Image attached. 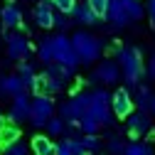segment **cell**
<instances>
[{
    "mask_svg": "<svg viewBox=\"0 0 155 155\" xmlns=\"http://www.w3.org/2000/svg\"><path fill=\"white\" fill-rule=\"evenodd\" d=\"M116 54H118V64L123 69V79L130 86H135L138 79L143 76V57H140V49H135V47H121Z\"/></svg>",
    "mask_w": 155,
    "mask_h": 155,
    "instance_id": "6da1fadb",
    "label": "cell"
},
{
    "mask_svg": "<svg viewBox=\"0 0 155 155\" xmlns=\"http://www.w3.org/2000/svg\"><path fill=\"white\" fill-rule=\"evenodd\" d=\"M89 111H91V94H74L71 99L67 104H62V108H59L62 118L69 126H74V128H79V121Z\"/></svg>",
    "mask_w": 155,
    "mask_h": 155,
    "instance_id": "7a4b0ae2",
    "label": "cell"
},
{
    "mask_svg": "<svg viewBox=\"0 0 155 155\" xmlns=\"http://www.w3.org/2000/svg\"><path fill=\"white\" fill-rule=\"evenodd\" d=\"M101 126H111L113 121V96L106 89H96L91 91V111H89Z\"/></svg>",
    "mask_w": 155,
    "mask_h": 155,
    "instance_id": "3957f363",
    "label": "cell"
},
{
    "mask_svg": "<svg viewBox=\"0 0 155 155\" xmlns=\"http://www.w3.org/2000/svg\"><path fill=\"white\" fill-rule=\"evenodd\" d=\"M71 45H74L76 54H79L81 64H91V62H96L101 57V42L89 32H74Z\"/></svg>",
    "mask_w": 155,
    "mask_h": 155,
    "instance_id": "277c9868",
    "label": "cell"
},
{
    "mask_svg": "<svg viewBox=\"0 0 155 155\" xmlns=\"http://www.w3.org/2000/svg\"><path fill=\"white\" fill-rule=\"evenodd\" d=\"M54 62H59V64H67L71 69H76V64H81L79 59V54H76L71 40L62 32V35H57L54 37Z\"/></svg>",
    "mask_w": 155,
    "mask_h": 155,
    "instance_id": "5b68a950",
    "label": "cell"
},
{
    "mask_svg": "<svg viewBox=\"0 0 155 155\" xmlns=\"http://www.w3.org/2000/svg\"><path fill=\"white\" fill-rule=\"evenodd\" d=\"M54 118V101L52 96H35L32 101V116H30V123L35 128H42Z\"/></svg>",
    "mask_w": 155,
    "mask_h": 155,
    "instance_id": "8992f818",
    "label": "cell"
},
{
    "mask_svg": "<svg viewBox=\"0 0 155 155\" xmlns=\"http://www.w3.org/2000/svg\"><path fill=\"white\" fill-rule=\"evenodd\" d=\"M5 40H8V57L12 62H25L30 57L32 47H30V42L25 40L22 35H8Z\"/></svg>",
    "mask_w": 155,
    "mask_h": 155,
    "instance_id": "52a82bcc",
    "label": "cell"
},
{
    "mask_svg": "<svg viewBox=\"0 0 155 155\" xmlns=\"http://www.w3.org/2000/svg\"><path fill=\"white\" fill-rule=\"evenodd\" d=\"M121 76V64H116L111 59L101 62L99 67H96V71L91 74V81H99V84H116Z\"/></svg>",
    "mask_w": 155,
    "mask_h": 155,
    "instance_id": "ba28073f",
    "label": "cell"
},
{
    "mask_svg": "<svg viewBox=\"0 0 155 155\" xmlns=\"http://www.w3.org/2000/svg\"><path fill=\"white\" fill-rule=\"evenodd\" d=\"M126 121H128L126 126H128V133H130V138H143V135H148V133H150V128H153V123H150V116H148L145 111L130 113Z\"/></svg>",
    "mask_w": 155,
    "mask_h": 155,
    "instance_id": "9c48e42d",
    "label": "cell"
},
{
    "mask_svg": "<svg viewBox=\"0 0 155 155\" xmlns=\"http://www.w3.org/2000/svg\"><path fill=\"white\" fill-rule=\"evenodd\" d=\"M133 106H135V101L130 99L128 89L113 91V113H116V118H128V116L133 113Z\"/></svg>",
    "mask_w": 155,
    "mask_h": 155,
    "instance_id": "30bf717a",
    "label": "cell"
},
{
    "mask_svg": "<svg viewBox=\"0 0 155 155\" xmlns=\"http://www.w3.org/2000/svg\"><path fill=\"white\" fill-rule=\"evenodd\" d=\"M32 116V101L27 99V94H20L12 99V108H10V121L15 123H22V121H30Z\"/></svg>",
    "mask_w": 155,
    "mask_h": 155,
    "instance_id": "8fae6325",
    "label": "cell"
},
{
    "mask_svg": "<svg viewBox=\"0 0 155 155\" xmlns=\"http://www.w3.org/2000/svg\"><path fill=\"white\" fill-rule=\"evenodd\" d=\"M25 81L20 79V74H10V76H0V99L3 96H20L25 94Z\"/></svg>",
    "mask_w": 155,
    "mask_h": 155,
    "instance_id": "7c38bea8",
    "label": "cell"
},
{
    "mask_svg": "<svg viewBox=\"0 0 155 155\" xmlns=\"http://www.w3.org/2000/svg\"><path fill=\"white\" fill-rule=\"evenodd\" d=\"M106 20L113 25V27H126L130 22V15L123 5V0H111V8H108V17Z\"/></svg>",
    "mask_w": 155,
    "mask_h": 155,
    "instance_id": "4fadbf2b",
    "label": "cell"
},
{
    "mask_svg": "<svg viewBox=\"0 0 155 155\" xmlns=\"http://www.w3.org/2000/svg\"><path fill=\"white\" fill-rule=\"evenodd\" d=\"M0 22H3V27H22V10L15 3L3 5V10H0Z\"/></svg>",
    "mask_w": 155,
    "mask_h": 155,
    "instance_id": "5bb4252c",
    "label": "cell"
},
{
    "mask_svg": "<svg viewBox=\"0 0 155 155\" xmlns=\"http://www.w3.org/2000/svg\"><path fill=\"white\" fill-rule=\"evenodd\" d=\"M52 3H47V0H42L40 5L35 8V22L40 25L42 30H49V27H54V12H52Z\"/></svg>",
    "mask_w": 155,
    "mask_h": 155,
    "instance_id": "9a60e30c",
    "label": "cell"
},
{
    "mask_svg": "<svg viewBox=\"0 0 155 155\" xmlns=\"http://www.w3.org/2000/svg\"><path fill=\"white\" fill-rule=\"evenodd\" d=\"M54 145L57 143L49 140V135H35L32 143H30L32 155H54Z\"/></svg>",
    "mask_w": 155,
    "mask_h": 155,
    "instance_id": "2e32d148",
    "label": "cell"
},
{
    "mask_svg": "<svg viewBox=\"0 0 155 155\" xmlns=\"http://www.w3.org/2000/svg\"><path fill=\"white\" fill-rule=\"evenodd\" d=\"M71 17H74L79 25H96V20H99V15H96V12L89 8V3H86V5H79V3H76Z\"/></svg>",
    "mask_w": 155,
    "mask_h": 155,
    "instance_id": "e0dca14e",
    "label": "cell"
},
{
    "mask_svg": "<svg viewBox=\"0 0 155 155\" xmlns=\"http://www.w3.org/2000/svg\"><path fill=\"white\" fill-rule=\"evenodd\" d=\"M20 140V128H17L15 123H5L3 128H0V148H10L12 143Z\"/></svg>",
    "mask_w": 155,
    "mask_h": 155,
    "instance_id": "ac0fdd59",
    "label": "cell"
},
{
    "mask_svg": "<svg viewBox=\"0 0 155 155\" xmlns=\"http://www.w3.org/2000/svg\"><path fill=\"white\" fill-rule=\"evenodd\" d=\"M47 76H54V79H62V81H69L71 76H74V69L67 67V64H59V62H52L47 64Z\"/></svg>",
    "mask_w": 155,
    "mask_h": 155,
    "instance_id": "d6986e66",
    "label": "cell"
},
{
    "mask_svg": "<svg viewBox=\"0 0 155 155\" xmlns=\"http://www.w3.org/2000/svg\"><path fill=\"white\" fill-rule=\"evenodd\" d=\"M37 54H40V59L45 64H52L54 62V37H45L37 47Z\"/></svg>",
    "mask_w": 155,
    "mask_h": 155,
    "instance_id": "ffe728a7",
    "label": "cell"
},
{
    "mask_svg": "<svg viewBox=\"0 0 155 155\" xmlns=\"http://www.w3.org/2000/svg\"><path fill=\"white\" fill-rule=\"evenodd\" d=\"M99 128H101V123L96 121L91 113H86L84 118L79 121V130H81L84 135H96V133H99Z\"/></svg>",
    "mask_w": 155,
    "mask_h": 155,
    "instance_id": "44dd1931",
    "label": "cell"
},
{
    "mask_svg": "<svg viewBox=\"0 0 155 155\" xmlns=\"http://www.w3.org/2000/svg\"><path fill=\"white\" fill-rule=\"evenodd\" d=\"M17 74H20V79L25 81V86H27V89H32V84H35V79H37V74H35L32 64L20 62V64H17Z\"/></svg>",
    "mask_w": 155,
    "mask_h": 155,
    "instance_id": "7402d4cb",
    "label": "cell"
},
{
    "mask_svg": "<svg viewBox=\"0 0 155 155\" xmlns=\"http://www.w3.org/2000/svg\"><path fill=\"white\" fill-rule=\"evenodd\" d=\"M150 101H153V94L148 86H138V96H135V106H138L140 111H150Z\"/></svg>",
    "mask_w": 155,
    "mask_h": 155,
    "instance_id": "603a6c76",
    "label": "cell"
},
{
    "mask_svg": "<svg viewBox=\"0 0 155 155\" xmlns=\"http://www.w3.org/2000/svg\"><path fill=\"white\" fill-rule=\"evenodd\" d=\"M32 91H35V96H49V79H47V74H37V79L32 84Z\"/></svg>",
    "mask_w": 155,
    "mask_h": 155,
    "instance_id": "cb8c5ba5",
    "label": "cell"
},
{
    "mask_svg": "<svg viewBox=\"0 0 155 155\" xmlns=\"http://www.w3.org/2000/svg\"><path fill=\"white\" fill-rule=\"evenodd\" d=\"M123 155H153V148L148 143H128Z\"/></svg>",
    "mask_w": 155,
    "mask_h": 155,
    "instance_id": "d4e9b609",
    "label": "cell"
},
{
    "mask_svg": "<svg viewBox=\"0 0 155 155\" xmlns=\"http://www.w3.org/2000/svg\"><path fill=\"white\" fill-rule=\"evenodd\" d=\"M89 8L99 15V20L101 17H108V8H111V0H86Z\"/></svg>",
    "mask_w": 155,
    "mask_h": 155,
    "instance_id": "484cf974",
    "label": "cell"
},
{
    "mask_svg": "<svg viewBox=\"0 0 155 155\" xmlns=\"http://www.w3.org/2000/svg\"><path fill=\"white\" fill-rule=\"evenodd\" d=\"M123 5L128 10V15H130V20H140L143 17V5L138 3V0H123Z\"/></svg>",
    "mask_w": 155,
    "mask_h": 155,
    "instance_id": "4316f807",
    "label": "cell"
},
{
    "mask_svg": "<svg viewBox=\"0 0 155 155\" xmlns=\"http://www.w3.org/2000/svg\"><path fill=\"white\" fill-rule=\"evenodd\" d=\"M49 3L59 10V12H64V15H71L74 8H76V0H49Z\"/></svg>",
    "mask_w": 155,
    "mask_h": 155,
    "instance_id": "83f0119b",
    "label": "cell"
},
{
    "mask_svg": "<svg viewBox=\"0 0 155 155\" xmlns=\"http://www.w3.org/2000/svg\"><path fill=\"white\" fill-rule=\"evenodd\" d=\"M45 128H47V133H49V135H62V133H64V128H67V123H64V118H52Z\"/></svg>",
    "mask_w": 155,
    "mask_h": 155,
    "instance_id": "f1b7e54d",
    "label": "cell"
},
{
    "mask_svg": "<svg viewBox=\"0 0 155 155\" xmlns=\"http://www.w3.org/2000/svg\"><path fill=\"white\" fill-rule=\"evenodd\" d=\"M67 140H69V150H71V155H89V148L84 145L81 138H67Z\"/></svg>",
    "mask_w": 155,
    "mask_h": 155,
    "instance_id": "f546056e",
    "label": "cell"
},
{
    "mask_svg": "<svg viewBox=\"0 0 155 155\" xmlns=\"http://www.w3.org/2000/svg\"><path fill=\"white\" fill-rule=\"evenodd\" d=\"M3 155H30V148H27L22 140H17V143H12L10 148H5Z\"/></svg>",
    "mask_w": 155,
    "mask_h": 155,
    "instance_id": "4dcf8cb0",
    "label": "cell"
},
{
    "mask_svg": "<svg viewBox=\"0 0 155 155\" xmlns=\"http://www.w3.org/2000/svg\"><path fill=\"white\" fill-rule=\"evenodd\" d=\"M54 27H57V30H62V32H67V30L71 27V20H69V15H64V12L54 15Z\"/></svg>",
    "mask_w": 155,
    "mask_h": 155,
    "instance_id": "1f68e13d",
    "label": "cell"
},
{
    "mask_svg": "<svg viewBox=\"0 0 155 155\" xmlns=\"http://www.w3.org/2000/svg\"><path fill=\"white\" fill-rule=\"evenodd\" d=\"M81 140H84V145L89 148V153H96V150H99V148H101V140H99V138H96V135H84V138H81Z\"/></svg>",
    "mask_w": 155,
    "mask_h": 155,
    "instance_id": "d6a6232c",
    "label": "cell"
},
{
    "mask_svg": "<svg viewBox=\"0 0 155 155\" xmlns=\"http://www.w3.org/2000/svg\"><path fill=\"white\" fill-rule=\"evenodd\" d=\"M108 150H111L113 155H123L126 145H123V140H118V138H111V140H108Z\"/></svg>",
    "mask_w": 155,
    "mask_h": 155,
    "instance_id": "836d02e7",
    "label": "cell"
},
{
    "mask_svg": "<svg viewBox=\"0 0 155 155\" xmlns=\"http://www.w3.org/2000/svg\"><path fill=\"white\" fill-rule=\"evenodd\" d=\"M47 79H49V94H57V91L64 89V81L62 79H54V76H47Z\"/></svg>",
    "mask_w": 155,
    "mask_h": 155,
    "instance_id": "e575fe53",
    "label": "cell"
},
{
    "mask_svg": "<svg viewBox=\"0 0 155 155\" xmlns=\"http://www.w3.org/2000/svg\"><path fill=\"white\" fill-rule=\"evenodd\" d=\"M54 155H71V150H69V140L57 143V145H54Z\"/></svg>",
    "mask_w": 155,
    "mask_h": 155,
    "instance_id": "d590c367",
    "label": "cell"
},
{
    "mask_svg": "<svg viewBox=\"0 0 155 155\" xmlns=\"http://www.w3.org/2000/svg\"><path fill=\"white\" fill-rule=\"evenodd\" d=\"M148 15H150V20L155 25V0H148Z\"/></svg>",
    "mask_w": 155,
    "mask_h": 155,
    "instance_id": "8d00e7d4",
    "label": "cell"
},
{
    "mask_svg": "<svg viewBox=\"0 0 155 155\" xmlns=\"http://www.w3.org/2000/svg\"><path fill=\"white\" fill-rule=\"evenodd\" d=\"M148 71H150V76L155 79V54H153V59H150V67H148Z\"/></svg>",
    "mask_w": 155,
    "mask_h": 155,
    "instance_id": "74e56055",
    "label": "cell"
},
{
    "mask_svg": "<svg viewBox=\"0 0 155 155\" xmlns=\"http://www.w3.org/2000/svg\"><path fill=\"white\" fill-rule=\"evenodd\" d=\"M150 113L155 116V96H153V101H150Z\"/></svg>",
    "mask_w": 155,
    "mask_h": 155,
    "instance_id": "f35d334b",
    "label": "cell"
},
{
    "mask_svg": "<svg viewBox=\"0 0 155 155\" xmlns=\"http://www.w3.org/2000/svg\"><path fill=\"white\" fill-rule=\"evenodd\" d=\"M3 126H5V116L0 113V128H3Z\"/></svg>",
    "mask_w": 155,
    "mask_h": 155,
    "instance_id": "ab89813d",
    "label": "cell"
},
{
    "mask_svg": "<svg viewBox=\"0 0 155 155\" xmlns=\"http://www.w3.org/2000/svg\"><path fill=\"white\" fill-rule=\"evenodd\" d=\"M0 25H3V22H0Z\"/></svg>",
    "mask_w": 155,
    "mask_h": 155,
    "instance_id": "60d3db41",
    "label": "cell"
}]
</instances>
